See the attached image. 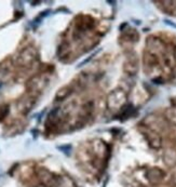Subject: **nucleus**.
Listing matches in <instances>:
<instances>
[{"mask_svg": "<svg viewBox=\"0 0 176 187\" xmlns=\"http://www.w3.org/2000/svg\"><path fill=\"white\" fill-rule=\"evenodd\" d=\"M36 187H46V185H39V186H36Z\"/></svg>", "mask_w": 176, "mask_h": 187, "instance_id": "obj_6", "label": "nucleus"}, {"mask_svg": "<svg viewBox=\"0 0 176 187\" xmlns=\"http://www.w3.org/2000/svg\"><path fill=\"white\" fill-rule=\"evenodd\" d=\"M36 58V51L32 48L25 49L20 55V62L24 65H28Z\"/></svg>", "mask_w": 176, "mask_h": 187, "instance_id": "obj_2", "label": "nucleus"}, {"mask_svg": "<svg viewBox=\"0 0 176 187\" xmlns=\"http://www.w3.org/2000/svg\"><path fill=\"white\" fill-rule=\"evenodd\" d=\"M124 102H125V93L121 90H115L109 94L107 103L111 109H115V108L121 107Z\"/></svg>", "mask_w": 176, "mask_h": 187, "instance_id": "obj_1", "label": "nucleus"}, {"mask_svg": "<svg viewBox=\"0 0 176 187\" xmlns=\"http://www.w3.org/2000/svg\"><path fill=\"white\" fill-rule=\"evenodd\" d=\"M162 176H163V173L158 169H152L147 172V177H148V179L150 182H152V183H158L159 181L162 179Z\"/></svg>", "mask_w": 176, "mask_h": 187, "instance_id": "obj_4", "label": "nucleus"}, {"mask_svg": "<svg viewBox=\"0 0 176 187\" xmlns=\"http://www.w3.org/2000/svg\"><path fill=\"white\" fill-rule=\"evenodd\" d=\"M165 117L173 124H176V108H169L165 112Z\"/></svg>", "mask_w": 176, "mask_h": 187, "instance_id": "obj_5", "label": "nucleus"}, {"mask_svg": "<svg viewBox=\"0 0 176 187\" xmlns=\"http://www.w3.org/2000/svg\"><path fill=\"white\" fill-rule=\"evenodd\" d=\"M145 136H146V139H148L151 147L159 148L161 146V139L157 133H154V132H152V131H148L145 133Z\"/></svg>", "mask_w": 176, "mask_h": 187, "instance_id": "obj_3", "label": "nucleus"}]
</instances>
